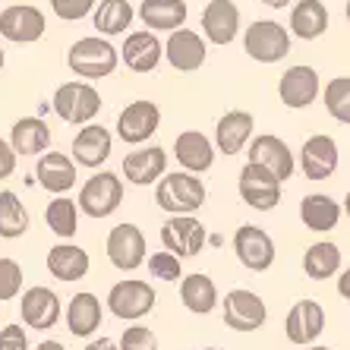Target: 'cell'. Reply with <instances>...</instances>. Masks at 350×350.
<instances>
[{
    "instance_id": "obj_1",
    "label": "cell",
    "mask_w": 350,
    "mask_h": 350,
    "mask_svg": "<svg viewBox=\"0 0 350 350\" xmlns=\"http://www.w3.org/2000/svg\"><path fill=\"white\" fill-rule=\"evenodd\" d=\"M66 66L73 70V76H79L85 82L105 79V76H114V70L120 66V51L105 35H85V38L70 44Z\"/></svg>"
},
{
    "instance_id": "obj_2",
    "label": "cell",
    "mask_w": 350,
    "mask_h": 350,
    "mask_svg": "<svg viewBox=\"0 0 350 350\" xmlns=\"http://www.w3.org/2000/svg\"><path fill=\"white\" fill-rule=\"evenodd\" d=\"M205 199H208V189L199 174L174 171L155 183V202L167 215H196L205 205Z\"/></svg>"
},
{
    "instance_id": "obj_3",
    "label": "cell",
    "mask_w": 350,
    "mask_h": 350,
    "mask_svg": "<svg viewBox=\"0 0 350 350\" xmlns=\"http://www.w3.org/2000/svg\"><path fill=\"white\" fill-rule=\"evenodd\" d=\"M51 105H54V114L64 123H70V126H85V123H92L101 114V105H105V101H101V95H98V89L92 82L70 79V82H64V85H57Z\"/></svg>"
},
{
    "instance_id": "obj_4",
    "label": "cell",
    "mask_w": 350,
    "mask_h": 350,
    "mask_svg": "<svg viewBox=\"0 0 350 350\" xmlns=\"http://www.w3.org/2000/svg\"><path fill=\"white\" fill-rule=\"evenodd\" d=\"M105 303L117 319H123V322H139V319H146L148 312L155 310L158 293H155V287L148 284V281H142V278H123V281H117V284L107 291Z\"/></svg>"
},
{
    "instance_id": "obj_5",
    "label": "cell",
    "mask_w": 350,
    "mask_h": 350,
    "mask_svg": "<svg viewBox=\"0 0 350 350\" xmlns=\"http://www.w3.org/2000/svg\"><path fill=\"white\" fill-rule=\"evenodd\" d=\"M79 212L89 218H111L123 205V180L114 171H98L79 189Z\"/></svg>"
},
{
    "instance_id": "obj_6",
    "label": "cell",
    "mask_w": 350,
    "mask_h": 350,
    "mask_svg": "<svg viewBox=\"0 0 350 350\" xmlns=\"http://www.w3.org/2000/svg\"><path fill=\"white\" fill-rule=\"evenodd\" d=\"M237 193H240V199H243L250 208H256V212H271V208L281 205L284 189H281V180L271 171H265L262 164L246 161L240 177H237Z\"/></svg>"
},
{
    "instance_id": "obj_7",
    "label": "cell",
    "mask_w": 350,
    "mask_h": 350,
    "mask_svg": "<svg viewBox=\"0 0 350 350\" xmlns=\"http://www.w3.org/2000/svg\"><path fill=\"white\" fill-rule=\"evenodd\" d=\"M243 51L256 64H278L291 54V32L284 25H278L275 19H259L246 29Z\"/></svg>"
},
{
    "instance_id": "obj_8",
    "label": "cell",
    "mask_w": 350,
    "mask_h": 350,
    "mask_svg": "<svg viewBox=\"0 0 350 350\" xmlns=\"http://www.w3.org/2000/svg\"><path fill=\"white\" fill-rule=\"evenodd\" d=\"M319 95H322V79H319V70L310 64L287 66L278 79V98L291 111H303V107L316 105Z\"/></svg>"
},
{
    "instance_id": "obj_9",
    "label": "cell",
    "mask_w": 350,
    "mask_h": 350,
    "mask_svg": "<svg viewBox=\"0 0 350 350\" xmlns=\"http://www.w3.org/2000/svg\"><path fill=\"white\" fill-rule=\"evenodd\" d=\"M158 126H161V107L155 101H146V98L130 101L117 114V136L126 146H146L158 133Z\"/></svg>"
},
{
    "instance_id": "obj_10",
    "label": "cell",
    "mask_w": 350,
    "mask_h": 350,
    "mask_svg": "<svg viewBox=\"0 0 350 350\" xmlns=\"http://www.w3.org/2000/svg\"><path fill=\"white\" fill-rule=\"evenodd\" d=\"M105 253L117 271H136L148 259L146 234L136 224H117V228H111V234L105 240Z\"/></svg>"
},
{
    "instance_id": "obj_11",
    "label": "cell",
    "mask_w": 350,
    "mask_h": 350,
    "mask_svg": "<svg viewBox=\"0 0 350 350\" xmlns=\"http://www.w3.org/2000/svg\"><path fill=\"white\" fill-rule=\"evenodd\" d=\"M19 316H23L25 328H35V332H48L60 322L64 316V303L51 287L35 284L29 291L19 293Z\"/></svg>"
},
{
    "instance_id": "obj_12",
    "label": "cell",
    "mask_w": 350,
    "mask_h": 350,
    "mask_svg": "<svg viewBox=\"0 0 350 350\" xmlns=\"http://www.w3.org/2000/svg\"><path fill=\"white\" fill-rule=\"evenodd\" d=\"M269 322V306L259 293L237 287L224 293V325L234 332H259Z\"/></svg>"
},
{
    "instance_id": "obj_13",
    "label": "cell",
    "mask_w": 350,
    "mask_h": 350,
    "mask_svg": "<svg viewBox=\"0 0 350 350\" xmlns=\"http://www.w3.org/2000/svg\"><path fill=\"white\" fill-rule=\"evenodd\" d=\"M161 246L180 259L199 256L205 250V224L196 215H171L161 224Z\"/></svg>"
},
{
    "instance_id": "obj_14",
    "label": "cell",
    "mask_w": 350,
    "mask_h": 350,
    "mask_svg": "<svg viewBox=\"0 0 350 350\" xmlns=\"http://www.w3.org/2000/svg\"><path fill=\"white\" fill-rule=\"evenodd\" d=\"M48 32V19L32 3H13L0 13V38L13 44H35Z\"/></svg>"
},
{
    "instance_id": "obj_15",
    "label": "cell",
    "mask_w": 350,
    "mask_h": 350,
    "mask_svg": "<svg viewBox=\"0 0 350 350\" xmlns=\"http://www.w3.org/2000/svg\"><path fill=\"white\" fill-rule=\"evenodd\" d=\"M234 253L246 271H269L275 265V240L265 228L240 224L234 234Z\"/></svg>"
},
{
    "instance_id": "obj_16",
    "label": "cell",
    "mask_w": 350,
    "mask_h": 350,
    "mask_svg": "<svg viewBox=\"0 0 350 350\" xmlns=\"http://www.w3.org/2000/svg\"><path fill=\"white\" fill-rule=\"evenodd\" d=\"M325 332V310L319 300H297L284 316V334L287 341L297 347H312L319 341V334Z\"/></svg>"
},
{
    "instance_id": "obj_17",
    "label": "cell",
    "mask_w": 350,
    "mask_h": 350,
    "mask_svg": "<svg viewBox=\"0 0 350 350\" xmlns=\"http://www.w3.org/2000/svg\"><path fill=\"white\" fill-rule=\"evenodd\" d=\"M341 164V152H338V142L328 133H316L303 142L300 148V171L306 180H328L334 177Z\"/></svg>"
},
{
    "instance_id": "obj_18",
    "label": "cell",
    "mask_w": 350,
    "mask_h": 350,
    "mask_svg": "<svg viewBox=\"0 0 350 350\" xmlns=\"http://www.w3.org/2000/svg\"><path fill=\"white\" fill-rule=\"evenodd\" d=\"M250 161L253 164H262L265 171H271L281 183L284 180L293 177V171H297V158H293L291 146H287L281 136H275V133H262V136H256L253 142H250Z\"/></svg>"
},
{
    "instance_id": "obj_19",
    "label": "cell",
    "mask_w": 350,
    "mask_h": 350,
    "mask_svg": "<svg viewBox=\"0 0 350 350\" xmlns=\"http://www.w3.org/2000/svg\"><path fill=\"white\" fill-rule=\"evenodd\" d=\"M205 57H208V41L199 32L187 29V25L177 29V32H171V38L164 41V60H167L177 73H196V70L205 64Z\"/></svg>"
},
{
    "instance_id": "obj_20",
    "label": "cell",
    "mask_w": 350,
    "mask_h": 350,
    "mask_svg": "<svg viewBox=\"0 0 350 350\" xmlns=\"http://www.w3.org/2000/svg\"><path fill=\"white\" fill-rule=\"evenodd\" d=\"M120 60L133 73H152L164 60V44L152 29H139V32H130L123 38Z\"/></svg>"
},
{
    "instance_id": "obj_21",
    "label": "cell",
    "mask_w": 350,
    "mask_h": 350,
    "mask_svg": "<svg viewBox=\"0 0 350 350\" xmlns=\"http://www.w3.org/2000/svg\"><path fill=\"white\" fill-rule=\"evenodd\" d=\"M240 35V7L234 0H208L202 10V38L208 44H230Z\"/></svg>"
},
{
    "instance_id": "obj_22",
    "label": "cell",
    "mask_w": 350,
    "mask_h": 350,
    "mask_svg": "<svg viewBox=\"0 0 350 350\" xmlns=\"http://www.w3.org/2000/svg\"><path fill=\"white\" fill-rule=\"evenodd\" d=\"M167 174V152L161 146H139L123 158V180L133 187H152Z\"/></svg>"
},
{
    "instance_id": "obj_23",
    "label": "cell",
    "mask_w": 350,
    "mask_h": 350,
    "mask_svg": "<svg viewBox=\"0 0 350 350\" xmlns=\"http://www.w3.org/2000/svg\"><path fill=\"white\" fill-rule=\"evenodd\" d=\"M215 155H218L215 139H208L199 130H183L177 139H174V158H177V164L189 174L212 171Z\"/></svg>"
},
{
    "instance_id": "obj_24",
    "label": "cell",
    "mask_w": 350,
    "mask_h": 350,
    "mask_svg": "<svg viewBox=\"0 0 350 350\" xmlns=\"http://www.w3.org/2000/svg\"><path fill=\"white\" fill-rule=\"evenodd\" d=\"M76 167H79V164L73 161V155L44 152V155H38V164H35V177H38V183L48 189V193L66 196L76 187V177H79Z\"/></svg>"
},
{
    "instance_id": "obj_25",
    "label": "cell",
    "mask_w": 350,
    "mask_h": 350,
    "mask_svg": "<svg viewBox=\"0 0 350 350\" xmlns=\"http://www.w3.org/2000/svg\"><path fill=\"white\" fill-rule=\"evenodd\" d=\"M111 148H114V136L107 126H98V123H85L79 126L73 139V161L79 167H101V164L111 158Z\"/></svg>"
},
{
    "instance_id": "obj_26",
    "label": "cell",
    "mask_w": 350,
    "mask_h": 350,
    "mask_svg": "<svg viewBox=\"0 0 350 350\" xmlns=\"http://www.w3.org/2000/svg\"><path fill=\"white\" fill-rule=\"evenodd\" d=\"M253 114L250 111H228L215 123V148L221 155H240L253 142Z\"/></svg>"
},
{
    "instance_id": "obj_27",
    "label": "cell",
    "mask_w": 350,
    "mask_h": 350,
    "mask_svg": "<svg viewBox=\"0 0 350 350\" xmlns=\"http://www.w3.org/2000/svg\"><path fill=\"white\" fill-rule=\"evenodd\" d=\"M64 319H66L70 334H76V338H92V334L101 328L105 306H101V300H98L95 293L79 291V293H73V300L66 303Z\"/></svg>"
},
{
    "instance_id": "obj_28",
    "label": "cell",
    "mask_w": 350,
    "mask_h": 350,
    "mask_svg": "<svg viewBox=\"0 0 350 350\" xmlns=\"http://www.w3.org/2000/svg\"><path fill=\"white\" fill-rule=\"evenodd\" d=\"M92 269V259L89 253L76 246L73 240H60L57 246H51L48 250V271L51 278H57V281H82V278L89 275Z\"/></svg>"
},
{
    "instance_id": "obj_29",
    "label": "cell",
    "mask_w": 350,
    "mask_h": 350,
    "mask_svg": "<svg viewBox=\"0 0 350 350\" xmlns=\"http://www.w3.org/2000/svg\"><path fill=\"white\" fill-rule=\"evenodd\" d=\"M136 16L152 32H177V29L187 25L189 7H187V0H142Z\"/></svg>"
},
{
    "instance_id": "obj_30",
    "label": "cell",
    "mask_w": 350,
    "mask_h": 350,
    "mask_svg": "<svg viewBox=\"0 0 350 350\" xmlns=\"http://www.w3.org/2000/svg\"><path fill=\"white\" fill-rule=\"evenodd\" d=\"M341 215H344V205L334 202L332 196H325V193H310V196H303V202H300V221H303V228L312 230V234L334 230Z\"/></svg>"
},
{
    "instance_id": "obj_31",
    "label": "cell",
    "mask_w": 350,
    "mask_h": 350,
    "mask_svg": "<svg viewBox=\"0 0 350 350\" xmlns=\"http://www.w3.org/2000/svg\"><path fill=\"white\" fill-rule=\"evenodd\" d=\"M10 146L19 158H35L44 155L51 146V130L41 117H19L10 130Z\"/></svg>"
},
{
    "instance_id": "obj_32",
    "label": "cell",
    "mask_w": 350,
    "mask_h": 350,
    "mask_svg": "<svg viewBox=\"0 0 350 350\" xmlns=\"http://www.w3.org/2000/svg\"><path fill=\"white\" fill-rule=\"evenodd\" d=\"M328 32V10L322 0H297L291 7V35L300 41H316Z\"/></svg>"
},
{
    "instance_id": "obj_33",
    "label": "cell",
    "mask_w": 350,
    "mask_h": 350,
    "mask_svg": "<svg viewBox=\"0 0 350 350\" xmlns=\"http://www.w3.org/2000/svg\"><path fill=\"white\" fill-rule=\"evenodd\" d=\"M180 303L187 306L193 316H208V312L218 310V287L208 275L202 271H193V275H183L180 281Z\"/></svg>"
},
{
    "instance_id": "obj_34",
    "label": "cell",
    "mask_w": 350,
    "mask_h": 350,
    "mask_svg": "<svg viewBox=\"0 0 350 350\" xmlns=\"http://www.w3.org/2000/svg\"><path fill=\"white\" fill-rule=\"evenodd\" d=\"M136 19V10H133L130 0H101L92 13V25H95L98 35L105 38H114V35H123Z\"/></svg>"
},
{
    "instance_id": "obj_35",
    "label": "cell",
    "mask_w": 350,
    "mask_h": 350,
    "mask_svg": "<svg viewBox=\"0 0 350 350\" xmlns=\"http://www.w3.org/2000/svg\"><path fill=\"white\" fill-rule=\"evenodd\" d=\"M303 271L310 281H325V278L341 275V250L332 240H319L303 253Z\"/></svg>"
},
{
    "instance_id": "obj_36",
    "label": "cell",
    "mask_w": 350,
    "mask_h": 350,
    "mask_svg": "<svg viewBox=\"0 0 350 350\" xmlns=\"http://www.w3.org/2000/svg\"><path fill=\"white\" fill-rule=\"evenodd\" d=\"M44 224L54 237L60 240H73L76 230H79V202L66 199V196H57L54 202H48L44 208Z\"/></svg>"
},
{
    "instance_id": "obj_37",
    "label": "cell",
    "mask_w": 350,
    "mask_h": 350,
    "mask_svg": "<svg viewBox=\"0 0 350 350\" xmlns=\"http://www.w3.org/2000/svg\"><path fill=\"white\" fill-rule=\"evenodd\" d=\"M32 218H29V208L23 205L13 189H3L0 193V237L3 240H19V237L29 230Z\"/></svg>"
},
{
    "instance_id": "obj_38",
    "label": "cell",
    "mask_w": 350,
    "mask_h": 350,
    "mask_svg": "<svg viewBox=\"0 0 350 350\" xmlns=\"http://www.w3.org/2000/svg\"><path fill=\"white\" fill-rule=\"evenodd\" d=\"M325 111L332 120L350 126V76H334L325 82Z\"/></svg>"
},
{
    "instance_id": "obj_39",
    "label": "cell",
    "mask_w": 350,
    "mask_h": 350,
    "mask_svg": "<svg viewBox=\"0 0 350 350\" xmlns=\"http://www.w3.org/2000/svg\"><path fill=\"white\" fill-rule=\"evenodd\" d=\"M23 293V265L10 256H0V303L19 300Z\"/></svg>"
},
{
    "instance_id": "obj_40",
    "label": "cell",
    "mask_w": 350,
    "mask_h": 350,
    "mask_svg": "<svg viewBox=\"0 0 350 350\" xmlns=\"http://www.w3.org/2000/svg\"><path fill=\"white\" fill-rule=\"evenodd\" d=\"M148 275L158 278V281H183V265H180V256L174 253H152L148 256Z\"/></svg>"
},
{
    "instance_id": "obj_41",
    "label": "cell",
    "mask_w": 350,
    "mask_h": 350,
    "mask_svg": "<svg viewBox=\"0 0 350 350\" xmlns=\"http://www.w3.org/2000/svg\"><path fill=\"white\" fill-rule=\"evenodd\" d=\"M98 7V0H51V13L64 23H79V19L92 16Z\"/></svg>"
},
{
    "instance_id": "obj_42",
    "label": "cell",
    "mask_w": 350,
    "mask_h": 350,
    "mask_svg": "<svg viewBox=\"0 0 350 350\" xmlns=\"http://www.w3.org/2000/svg\"><path fill=\"white\" fill-rule=\"evenodd\" d=\"M117 344H120V350H158V334L152 332L148 325L133 322V325L123 332V338Z\"/></svg>"
},
{
    "instance_id": "obj_43",
    "label": "cell",
    "mask_w": 350,
    "mask_h": 350,
    "mask_svg": "<svg viewBox=\"0 0 350 350\" xmlns=\"http://www.w3.org/2000/svg\"><path fill=\"white\" fill-rule=\"evenodd\" d=\"M0 350H29V334L23 325H3L0 328Z\"/></svg>"
},
{
    "instance_id": "obj_44",
    "label": "cell",
    "mask_w": 350,
    "mask_h": 350,
    "mask_svg": "<svg viewBox=\"0 0 350 350\" xmlns=\"http://www.w3.org/2000/svg\"><path fill=\"white\" fill-rule=\"evenodd\" d=\"M16 161H19V155L13 152L10 139H0V180H10L16 174Z\"/></svg>"
},
{
    "instance_id": "obj_45",
    "label": "cell",
    "mask_w": 350,
    "mask_h": 350,
    "mask_svg": "<svg viewBox=\"0 0 350 350\" xmlns=\"http://www.w3.org/2000/svg\"><path fill=\"white\" fill-rule=\"evenodd\" d=\"M82 350H120V344L111 341V338H95V341H89Z\"/></svg>"
},
{
    "instance_id": "obj_46",
    "label": "cell",
    "mask_w": 350,
    "mask_h": 350,
    "mask_svg": "<svg viewBox=\"0 0 350 350\" xmlns=\"http://www.w3.org/2000/svg\"><path fill=\"white\" fill-rule=\"evenodd\" d=\"M338 293L344 300H350V269H341V275H338Z\"/></svg>"
},
{
    "instance_id": "obj_47",
    "label": "cell",
    "mask_w": 350,
    "mask_h": 350,
    "mask_svg": "<svg viewBox=\"0 0 350 350\" xmlns=\"http://www.w3.org/2000/svg\"><path fill=\"white\" fill-rule=\"evenodd\" d=\"M35 350H66V347H64L60 341H54V338H48V341H41Z\"/></svg>"
},
{
    "instance_id": "obj_48",
    "label": "cell",
    "mask_w": 350,
    "mask_h": 350,
    "mask_svg": "<svg viewBox=\"0 0 350 350\" xmlns=\"http://www.w3.org/2000/svg\"><path fill=\"white\" fill-rule=\"evenodd\" d=\"M262 3H265L269 10H284V7H291L293 0H262Z\"/></svg>"
},
{
    "instance_id": "obj_49",
    "label": "cell",
    "mask_w": 350,
    "mask_h": 350,
    "mask_svg": "<svg viewBox=\"0 0 350 350\" xmlns=\"http://www.w3.org/2000/svg\"><path fill=\"white\" fill-rule=\"evenodd\" d=\"M344 215L350 218V189H347V196H344Z\"/></svg>"
},
{
    "instance_id": "obj_50",
    "label": "cell",
    "mask_w": 350,
    "mask_h": 350,
    "mask_svg": "<svg viewBox=\"0 0 350 350\" xmlns=\"http://www.w3.org/2000/svg\"><path fill=\"white\" fill-rule=\"evenodd\" d=\"M3 64H7V54H3V44H0V70H3Z\"/></svg>"
},
{
    "instance_id": "obj_51",
    "label": "cell",
    "mask_w": 350,
    "mask_h": 350,
    "mask_svg": "<svg viewBox=\"0 0 350 350\" xmlns=\"http://www.w3.org/2000/svg\"><path fill=\"white\" fill-rule=\"evenodd\" d=\"M303 350H332V347H322V344H312V347H303Z\"/></svg>"
},
{
    "instance_id": "obj_52",
    "label": "cell",
    "mask_w": 350,
    "mask_h": 350,
    "mask_svg": "<svg viewBox=\"0 0 350 350\" xmlns=\"http://www.w3.org/2000/svg\"><path fill=\"white\" fill-rule=\"evenodd\" d=\"M344 16H347V23H350V0H347V7H344Z\"/></svg>"
},
{
    "instance_id": "obj_53",
    "label": "cell",
    "mask_w": 350,
    "mask_h": 350,
    "mask_svg": "<svg viewBox=\"0 0 350 350\" xmlns=\"http://www.w3.org/2000/svg\"><path fill=\"white\" fill-rule=\"evenodd\" d=\"M199 350H221V347H199Z\"/></svg>"
}]
</instances>
